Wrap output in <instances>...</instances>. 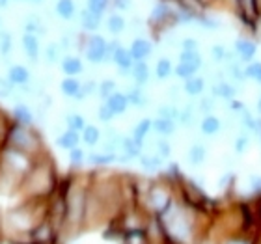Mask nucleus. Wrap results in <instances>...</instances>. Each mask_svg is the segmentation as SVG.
<instances>
[{"instance_id": "nucleus-1", "label": "nucleus", "mask_w": 261, "mask_h": 244, "mask_svg": "<svg viewBox=\"0 0 261 244\" xmlns=\"http://www.w3.org/2000/svg\"><path fill=\"white\" fill-rule=\"evenodd\" d=\"M43 218H47V201L21 200L15 207L4 212L2 231L8 242L27 239V235L38 226Z\"/></svg>"}, {"instance_id": "nucleus-2", "label": "nucleus", "mask_w": 261, "mask_h": 244, "mask_svg": "<svg viewBox=\"0 0 261 244\" xmlns=\"http://www.w3.org/2000/svg\"><path fill=\"white\" fill-rule=\"evenodd\" d=\"M88 184L75 181H60V190L65 200V237L82 233L84 231V214H86Z\"/></svg>"}, {"instance_id": "nucleus-3", "label": "nucleus", "mask_w": 261, "mask_h": 244, "mask_svg": "<svg viewBox=\"0 0 261 244\" xmlns=\"http://www.w3.org/2000/svg\"><path fill=\"white\" fill-rule=\"evenodd\" d=\"M60 181L56 177L55 170L49 164H32V168L24 175L19 194L21 200H38L47 201L56 194Z\"/></svg>"}, {"instance_id": "nucleus-4", "label": "nucleus", "mask_w": 261, "mask_h": 244, "mask_svg": "<svg viewBox=\"0 0 261 244\" xmlns=\"http://www.w3.org/2000/svg\"><path fill=\"white\" fill-rule=\"evenodd\" d=\"M6 142H8V147L24 153V155H28V157H32L39 146V138L32 130V127L19 125V123L11 125L10 127L8 136H6Z\"/></svg>"}, {"instance_id": "nucleus-5", "label": "nucleus", "mask_w": 261, "mask_h": 244, "mask_svg": "<svg viewBox=\"0 0 261 244\" xmlns=\"http://www.w3.org/2000/svg\"><path fill=\"white\" fill-rule=\"evenodd\" d=\"M64 233H62V229L58 226L50 222L49 218H43L41 222L36 226V228L27 235V242L30 244H64ZM17 242H21V240H17Z\"/></svg>"}, {"instance_id": "nucleus-6", "label": "nucleus", "mask_w": 261, "mask_h": 244, "mask_svg": "<svg viewBox=\"0 0 261 244\" xmlns=\"http://www.w3.org/2000/svg\"><path fill=\"white\" fill-rule=\"evenodd\" d=\"M107 47H109V43L105 41V38H101V36H92V38L86 41L84 56H86L92 64H101V62L107 60Z\"/></svg>"}, {"instance_id": "nucleus-7", "label": "nucleus", "mask_w": 261, "mask_h": 244, "mask_svg": "<svg viewBox=\"0 0 261 244\" xmlns=\"http://www.w3.org/2000/svg\"><path fill=\"white\" fill-rule=\"evenodd\" d=\"M6 78H8L15 88H24L30 84L32 75H30V71H28L24 65H11Z\"/></svg>"}, {"instance_id": "nucleus-8", "label": "nucleus", "mask_w": 261, "mask_h": 244, "mask_svg": "<svg viewBox=\"0 0 261 244\" xmlns=\"http://www.w3.org/2000/svg\"><path fill=\"white\" fill-rule=\"evenodd\" d=\"M112 62L118 65V71H120L121 75H129L130 69H133V65H135V60H133L129 49H123V47H118V49L114 50Z\"/></svg>"}, {"instance_id": "nucleus-9", "label": "nucleus", "mask_w": 261, "mask_h": 244, "mask_svg": "<svg viewBox=\"0 0 261 244\" xmlns=\"http://www.w3.org/2000/svg\"><path fill=\"white\" fill-rule=\"evenodd\" d=\"M211 95L213 97L220 99V101L229 103V101H233L235 95H237V88H235L229 80H220V82H217V84H213Z\"/></svg>"}, {"instance_id": "nucleus-10", "label": "nucleus", "mask_w": 261, "mask_h": 244, "mask_svg": "<svg viewBox=\"0 0 261 244\" xmlns=\"http://www.w3.org/2000/svg\"><path fill=\"white\" fill-rule=\"evenodd\" d=\"M257 52V47L254 41H250V39H237V43H235V55H237V58H239L241 62H248L250 64L252 60H254V56H256Z\"/></svg>"}, {"instance_id": "nucleus-11", "label": "nucleus", "mask_w": 261, "mask_h": 244, "mask_svg": "<svg viewBox=\"0 0 261 244\" xmlns=\"http://www.w3.org/2000/svg\"><path fill=\"white\" fill-rule=\"evenodd\" d=\"M151 50H153V47H151V43H149L147 39L138 38V39H135V41H133L129 52H130V56H133V60H135V62H146L147 56L151 55Z\"/></svg>"}, {"instance_id": "nucleus-12", "label": "nucleus", "mask_w": 261, "mask_h": 244, "mask_svg": "<svg viewBox=\"0 0 261 244\" xmlns=\"http://www.w3.org/2000/svg\"><path fill=\"white\" fill-rule=\"evenodd\" d=\"M105 103H107V106H109L110 110H112V114L114 116L125 114L127 109H129V99H127L125 93H121V92H114Z\"/></svg>"}, {"instance_id": "nucleus-13", "label": "nucleus", "mask_w": 261, "mask_h": 244, "mask_svg": "<svg viewBox=\"0 0 261 244\" xmlns=\"http://www.w3.org/2000/svg\"><path fill=\"white\" fill-rule=\"evenodd\" d=\"M79 144H81V132H75V130L69 129H65L56 138V146L60 149H65V151H71V149L79 147Z\"/></svg>"}, {"instance_id": "nucleus-14", "label": "nucleus", "mask_w": 261, "mask_h": 244, "mask_svg": "<svg viewBox=\"0 0 261 244\" xmlns=\"http://www.w3.org/2000/svg\"><path fill=\"white\" fill-rule=\"evenodd\" d=\"M153 130V120H140L138 123L135 125V129H133V140L138 144V146L144 149V144H146L147 136H149V132Z\"/></svg>"}, {"instance_id": "nucleus-15", "label": "nucleus", "mask_w": 261, "mask_h": 244, "mask_svg": "<svg viewBox=\"0 0 261 244\" xmlns=\"http://www.w3.org/2000/svg\"><path fill=\"white\" fill-rule=\"evenodd\" d=\"M198 114H200V110H198V104L196 103H189L185 104L183 109L179 110V123L185 125L187 129H192L198 121Z\"/></svg>"}, {"instance_id": "nucleus-16", "label": "nucleus", "mask_w": 261, "mask_h": 244, "mask_svg": "<svg viewBox=\"0 0 261 244\" xmlns=\"http://www.w3.org/2000/svg\"><path fill=\"white\" fill-rule=\"evenodd\" d=\"M138 160H140V166L146 172H159L164 164V158L159 157L157 153H147V151H142Z\"/></svg>"}, {"instance_id": "nucleus-17", "label": "nucleus", "mask_w": 261, "mask_h": 244, "mask_svg": "<svg viewBox=\"0 0 261 244\" xmlns=\"http://www.w3.org/2000/svg\"><path fill=\"white\" fill-rule=\"evenodd\" d=\"M222 130V121L217 116H203V120L200 121V132L205 136H215Z\"/></svg>"}, {"instance_id": "nucleus-18", "label": "nucleus", "mask_w": 261, "mask_h": 244, "mask_svg": "<svg viewBox=\"0 0 261 244\" xmlns=\"http://www.w3.org/2000/svg\"><path fill=\"white\" fill-rule=\"evenodd\" d=\"M207 158V147L200 142H196L192 144L189 153H187V162L191 164V166H201V164L205 162Z\"/></svg>"}, {"instance_id": "nucleus-19", "label": "nucleus", "mask_w": 261, "mask_h": 244, "mask_svg": "<svg viewBox=\"0 0 261 244\" xmlns=\"http://www.w3.org/2000/svg\"><path fill=\"white\" fill-rule=\"evenodd\" d=\"M130 76H133L136 86H146L149 82V65L146 62H135L133 69H130Z\"/></svg>"}, {"instance_id": "nucleus-20", "label": "nucleus", "mask_w": 261, "mask_h": 244, "mask_svg": "<svg viewBox=\"0 0 261 244\" xmlns=\"http://www.w3.org/2000/svg\"><path fill=\"white\" fill-rule=\"evenodd\" d=\"M82 82L76 78V76H65L64 80L60 82V92L64 93L65 97L69 99H76L79 93H81Z\"/></svg>"}, {"instance_id": "nucleus-21", "label": "nucleus", "mask_w": 261, "mask_h": 244, "mask_svg": "<svg viewBox=\"0 0 261 244\" xmlns=\"http://www.w3.org/2000/svg\"><path fill=\"white\" fill-rule=\"evenodd\" d=\"M86 162L92 164V166H109V164H114L118 162V155L116 153H90V155H86Z\"/></svg>"}, {"instance_id": "nucleus-22", "label": "nucleus", "mask_w": 261, "mask_h": 244, "mask_svg": "<svg viewBox=\"0 0 261 244\" xmlns=\"http://www.w3.org/2000/svg\"><path fill=\"white\" fill-rule=\"evenodd\" d=\"M13 120H15V123L19 125H27V127H32L34 120H36V116H34V112L30 110V106H27V104H17L15 109H13Z\"/></svg>"}, {"instance_id": "nucleus-23", "label": "nucleus", "mask_w": 261, "mask_h": 244, "mask_svg": "<svg viewBox=\"0 0 261 244\" xmlns=\"http://www.w3.org/2000/svg\"><path fill=\"white\" fill-rule=\"evenodd\" d=\"M205 90V78L203 76H191V78H187L185 84H183V92L187 95H191V97H198L201 95Z\"/></svg>"}, {"instance_id": "nucleus-24", "label": "nucleus", "mask_w": 261, "mask_h": 244, "mask_svg": "<svg viewBox=\"0 0 261 244\" xmlns=\"http://www.w3.org/2000/svg\"><path fill=\"white\" fill-rule=\"evenodd\" d=\"M101 130L95 125H86L84 130L81 132V142L88 147H95L97 144H101Z\"/></svg>"}, {"instance_id": "nucleus-25", "label": "nucleus", "mask_w": 261, "mask_h": 244, "mask_svg": "<svg viewBox=\"0 0 261 244\" xmlns=\"http://www.w3.org/2000/svg\"><path fill=\"white\" fill-rule=\"evenodd\" d=\"M62 71L65 76H76L84 71V65H82L81 58H76V56H65L62 60Z\"/></svg>"}, {"instance_id": "nucleus-26", "label": "nucleus", "mask_w": 261, "mask_h": 244, "mask_svg": "<svg viewBox=\"0 0 261 244\" xmlns=\"http://www.w3.org/2000/svg\"><path fill=\"white\" fill-rule=\"evenodd\" d=\"M22 49L27 52V56L30 60H36L39 55V41L36 34H24L22 38Z\"/></svg>"}, {"instance_id": "nucleus-27", "label": "nucleus", "mask_w": 261, "mask_h": 244, "mask_svg": "<svg viewBox=\"0 0 261 244\" xmlns=\"http://www.w3.org/2000/svg\"><path fill=\"white\" fill-rule=\"evenodd\" d=\"M175 123L177 121H172V120H166V118H157V120H153V130L161 136H172L175 132Z\"/></svg>"}, {"instance_id": "nucleus-28", "label": "nucleus", "mask_w": 261, "mask_h": 244, "mask_svg": "<svg viewBox=\"0 0 261 244\" xmlns=\"http://www.w3.org/2000/svg\"><path fill=\"white\" fill-rule=\"evenodd\" d=\"M125 95H127V99H129V104H133V106H146V104L149 103V97H147L146 92H144L140 86L130 88Z\"/></svg>"}, {"instance_id": "nucleus-29", "label": "nucleus", "mask_w": 261, "mask_h": 244, "mask_svg": "<svg viewBox=\"0 0 261 244\" xmlns=\"http://www.w3.org/2000/svg\"><path fill=\"white\" fill-rule=\"evenodd\" d=\"M201 65H196V64H189V62H179V64L174 67V73L179 78L187 80V78H191V76H196V73L200 71Z\"/></svg>"}, {"instance_id": "nucleus-30", "label": "nucleus", "mask_w": 261, "mask_h": 244, "mask_svg": "<svg viewBox=\"0 0 261 244\" xmlns=\"http://www.w3.org/2000/svg\"><path fill=\"white\" fill-rule=\"evenodd\" d=\"M86 120H84V116L76 114V112H71V114L65 116V127L69 130H75V132H82L84 127H86Z\"/></svg>"}, {"instance_id": "nucleus-31", "label": "nucleus", "mask_w": 261, "mask_h": 244, "mask_svg": "<svg viewBox=\"0 0 261 244\" xmlns=\"http://www.w3.org/2000/svg\"><path fill=\"white\" fill-rule=\"evenodd\" d=\"M174 73V65L168 58H161L155 65V75H157L159 80H164V78H168L170 75Z\"/></svg>"}, {"instance_id": "nucleus-32", "label": "nucleus", "mask_w": 261, "mask_h": 244, "mask_svg": "<svg viewBox=\"0 0 261 244\" xmlns=\"http://www.w3.org/2000/svg\"><path fill=\"white\" fill-rule=\"evenodd\" d=\"M159 118H166V120L177 121L179 120V109L172 103L161 104V106H159Z\"/></svg>"}, {"instance_id": "nucleus-33", "label": "nucleus", "mask_w": 261, "mask_h": 244, "mask_svg": "<svg viewBox=\"0 0 261 244\" xmlns=\"http://www.w3.org/2000/svg\"><path fill=\"white\" fill-rule=\"evenodd\" d=\"M81 21H82V28H86V30H97L99 28V15L92 13V11H82L81 15Z\"/></svg>"}, {"instance_id": "nucleus-34", "label": "nucleus", "mask_w": 261, "mask_h": 244, "mask_svg": "<svg viewBox=\"0 0 261 244\" xmlns=\"http://www.w3.org/2000/svg\"><path fill=\"white\" fill-rule=\"evenodd\" d=\"M114 92H118V90H116V82H114V80H110V78H107V80L99 82L97 93H99V97L103 99V101H107V99H109Z\"/></svg>"}, {"instance_id": "nucleus-35", "label": "nucleus", "mask_w": 261, "mask_h": 244, "mask_svg": "<svg viewBox=\"0 0 261 244\" xmlns=\"http://www.w3.org/2000/svg\"><path fill=\"white\" fill-rule=\"evenodd\" d=\"M245 78H250V80L261 84V62H250V64L246 65Z\"/></svg>"}, {"instance_id": "nucleus-36", "label": "nucleus", "mask_w": 261, "mask_h": 244, "mask_svg": "<svg viewBox=\"0 0 261 244\" xmlns=\"http://www.w3.org/2000/svg\"><path fill=\"white\" fill-rule=\"evenodd\" d=\"M56 11H58V15L64 17V19H71L73 13H75V4H73V0H60V2L56 4Z\"/></svg>"}, {"instance_id": "nucleus-37", "label": "nucleus", "mask_w": 261, "mask_h": 244, "mask_svg": "<svg viewBox=\"0 0 261 244\" xmlns=\"http://www.w3.org/2000/svg\"><path fill=\"white\" fill-rule=\"evenodd\" d=\"M69 162H71V166H75V168H81L82 164L86 162V153H84V149H82L81 146L69 151Z\"/></svg>"}, {"instance_id": "nucleus-38", "label": "nucleus", "mask_w": 261, "mask_h": 244, "mask_svg": "<svg viewBox=\"0 0 261 244\" xmlns=\"http://www.w3.org/2000/svg\"><path fill=\"white\" fill-rule=\"evenodd\" d=\"M62 56V47L58 43H50L45 50V58L50 62V64H58Z\"/></svg>"}, {"instance_id": "nucleus-39", "label": "nucleus", "mask_w": 261, "mask_h": 244, "mask_svg": "<svg viewBox=\"0 0 261 244\" xmlns=\"http://www.w3.org/2000/svg\"><path fill=\"white\" fill-rule=\"evenodd\" d=\"M107 26H109V30L112 34H120L125 30V19L120 15H112L109 19V24H107Z\"/></svg>"}, {"instance_id": "nucleus-40", "label": "nucleus", "mask_w": 261, "mask_h": 244, "mask_svg": "<svg viewBox=\"0 0 261 244\" xmlns=\"http://www.w3.org/2000/svg\"><path fill=\"white\" fill-rule=\"evenodd\" d=\"M233 147H235V153H245L248 147H250V136L246 134V132H241L233 142Z\"/></svg>"}, {"instance_id": "nucleus-41", "label": "nucleus", "mask_w": 261, "mask_h": 244, "mask_svg": "<svg viewBox=\"0 0 261 244\" xmlns=\"http://www.w3.org/2000/svg\"><path fill=\"white\" fill-rule=\"evenodd\" d=\"M15 95V86L11 84L8 78H2L0 76V97L2 99H10Z\"/></svg>"}, {"instance_id": "nucleus-42", "label": "nucleus", "mask_w": 261, "mask_h": 244, "mask_svg": "<svg viewBox=\"0 0 261 244\" xmlns=\"http://www.w3.org/2000/svg\"><path fill=\"white\" fill-rule=\"evenodd\" d=\"M179 62H189V64L201 65V56L198 50H183L179 55Z\"/></svg>"}, {"instance_id": "nucleus-43", "label": "nucleus", "mask_w": 261, "mask_h": 244, "mask_svg": "<svg viewBox=\"0 0 261 244\" xmlns=\"http://www.w3.org/2000/svg\"><path fill=\"white\" fill-rule=\"evenodd\" d=\"M107 4H109V0H88V11L101 15L107 10Z\"/></svg>"}, {"instance_id": "nucleus-44", "label": "nucleus", "mask_w": 261, "mask_h": 244, "mask_svg": "<svg viewBox=\"0 0 261 244\" xmlns=\"http://www.w3.org/2000/svg\"><path fill=\"white\" fill-rule=\"evenodd\" d=\"M97 118H99L101 121H105V123H109V121L112 120V118H114V114H112V110H110L109 106H107V103H103V104H101V106L97 109Z\"/></svg>"}, {"instance_id": "nucleus-45", "label": "nucleus", "mask_w": 261, "mask_h": 244, "mask_svg": "<svg viewBox=\"0 0 261 244\" xmlns=\"http://www.w3.org/2000/svg\"><path fill=\"white\" fill-rule=\"evenodd\" d=\"M220 244H254V240L245 235H237V237H228V239L220 240Z\"/></svg>"}, {"instance_id": "nucleus-46", "label": "nucleus", "mask_w": 261, "mask_h": 244, "mask_svg": "<svg viewBox=\"0 0 261 244\" xmlns=\"http://www.w3.org/2000/svg\"><path fill=\"white\" fill-rule=\"evenodd\" d=\"M233 172H226V174L220 177V181H218V186L222 190H228V188H231L233 186Z\"/></svg>"}, {"instance_id": "nucleus-47", "label": "nucleus", "mask_w": 261, "mask_h": 244, "mask_svg": "<svg viewBox=\"0 0 261 244\" xmlns=\"http://www.w3.org/2000/svg\"><path fill=\"white\" fill-rule=\"evenodd\" d=\"M226 52H228V50L224 49L222 45H215L211 49V58L215 62H222V60H226Z\"/></svg>"}, {"instance_id": "nucleus-48", "label": "nucleus", "mask_w": 261, "mask_h": 244, "mask_svg": "<svg viewBox=\"0 0 261 244\" xmlns=\"http://www.w3.org/2000/svg\"><path fill=\"white\" fill-rule=\"evenodd\" d=\"M250 188L256 196H261V175H250Z\"/></svg>"}, {"instance_id": "nucleus-49", "label": "nucleus", "mask_w": 261, "mask_h": 244, "mask_svg": "<svg viewBox=\"0 0 261 244\" xmlns=\"http://www.w3.org/2000/svg\"><path fill=\"white\" fill-rule=\"evenodd\" d=\"M166 13H168V8H166V6H159L157 10L153 11V19H155V21H161Z\"/></svg>"}, {"instance_id": "nucleus-50", "label": "nucleus", "mask_w": 261, "mask_h": 244, "mask_svg": "<svg viewBox=\"0 0 261 244\" xmlns=\"http://www.w3.org/2000/svg\"><path fill=\"white\" fill-rule=\"evenodd\" d=\"M118 6H120V10H127V6H129V0H118Z\"/></svg>"}, {"instance_id": "nucleus-51", "label": "nucleus", "mask_w": 261, "mask_h": 244, "mask_svg": "<svg viewBox=\"0 0 261 244\" xmlns=\"http://www.w3.org/2000/svg\"><path fill=\"white\" fill-rule=\"evenodd\" d=\"M6 242V237H4V231H2V228H0V244Z\"/></svg>"}, {"instance_id": "nucleus-52", "label": "nucleus", "mask_w": 261, "mask_h": 244, "mask_svg": "<svg viewBox=\"0 0 261 244\" xmlns=\"http://www.w3.org/2000/svg\"><path fill=\"white\" fill-rule=\"evenodd\" d=\"M257 112H259V116H261V95H259V99H257Z\"/></svg>"}, {"instance_id": "nucleus-53", "label": "nucleus", "mask_w": 261, "mask_h": 244, "mask_svg": "<svg viewBox=\"0 0 261 244\" xmlns=\"http://www.w3.org/2000/svg\"><path fill=\"white\" fill-rule=\"evenodd\" d=\"M10 244H30V242H27V240H21V242H10Z\"/></svg>"}, {"instance_id": "nucleus-54", "label": "nucleus", "mask_w": 261, "mask_h": 244, "mask_svg": "<svg viewBox=\"0 0 261 244\" xmlns=\"http://www.w3.org/2000/svg\"><path fill=\"white\" fill-rule=\"evenodd\" d=\"M6 2H8V0H0V6H6Z\"/></svg>"}, {"instance_id": "nucleus-55", "label": "nucleus", "mask_w": 261, "mask_h": 244, "mask_svg": "<svg viewBox=\"0 0 261 244\" xmlns=\"http://www.w3.org/2000/svg\"><path fill=\"white\" fill-rule=\"evenodd\" d=\"M259 136H261V132H259Z\"/></svg>"}]
</instances>
